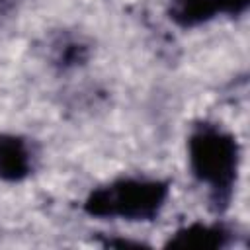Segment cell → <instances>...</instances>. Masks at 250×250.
Segmentation results:
<instances>
[{
    "label": "cell",
    "mask_w": 250,
    "mask_h": 250,
    "mask_svg": "<svg viewBox=\"0 0 250 250\" xmlns=\"http://www.w3.org/2000/svg\"><path fill=\"white\" fill-rule=\"evenodd\" d=\"M193 176L209 188L215 211H225L236 184L240 146L236 139L209 123L197 125L188 141Z\"/></svg>",
    "instance_id": "obj_1"
},
{
    "label": "cell",
    "mask_w": 250,
    "mask_h": 250,
    "mask_svg": "<svg viewBox=\"0 0 250 250\" xmlns=\"http://www.w3.org/2000/svg\"><path fill=\"white\" fill-rule=\"evenodd\" d=\"M168 184L146 178H121L94 189L84 211L92 217H121L127 221H152L168 199Z\"/></svg>",
    "instance_id": "obj_2"
},
{
    "label": "cell",
    "mask_w": 250,
    "mask_h": 250,
    "mask_svg": "<svg viewBox=\"0 0 250 250\" xmlns=\"http://www.w3.org/2000/svg\"><path fill=\"white\" fill-rule=\"evenodd\" d=\"M229 230L223 225H203L193 223L188 225L170 236L166 248H180V250H215L223 248L229 242Z\"/></svg>",
    "instance_id": "obj_3"
},
{
    "label": "cell",
    "mask_w": 250,
    "mask_h": 250,
    "mask_svg": "<svg viewBox=\"0 0 250 250\" xmlns=\"http://www.w3.org/2000/svg\"><path fill=\"white\" fill-rule=\"evenodd\" d=\"M31 172V150L21 137L0 135V180L20 182Z\"/></svg>",
    "instance_id": "obj_4"
},
{
    "label": "cell",
    "mask_w": 250,
    "mask_h": 250,
    "mask_svg": "<svg viewBox=\"0 0 250 250\" xmlns=\"http://www.w3.org/2000/svg\"><path fill=\"white\" fill-rule=\"evenodd\" d=\"M223 12V0H172L168 16L180 27H195Z\"/></svg>",
    "instance_id": "obj_5"
},
{
    "label": "cell",
    "mask_w": 250,
    "mask_h": 250,
    "mask_svg": "<svg viewBox=\"0 0 250 250\" xmlns=\"http://www.w3.org/2000/svg\"><path fill=\"white\" fill-rule=\"evenodd\" d=\"M90 57V51L84 43L80 41H64L59 49H57V55H55V64L61 66L62 70L66 68H74V66H80L88 61Z\"/></svg>",
    "instance_id": "obj_6"
},
{
    "label": "cell",
    "mask_w": 250,
    "mask_h": 250,
    "mask_svg": "<svg viewBox=\"0 0 250 250\" xmlns=\"http://www.w3.org/2000/svg\"><path fill=\"white\" fill-rule=\"evenodd\" d=\"M250 0H223V12L230 16H238L248 8Z\"/></svg>",
    "instance_id": "obj_7"
}]
</instances>
